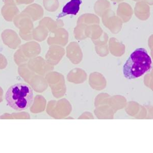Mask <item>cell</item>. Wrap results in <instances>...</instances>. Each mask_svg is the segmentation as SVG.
I'll return each instance as SVG.
<instances>
[{
  "mask_svg": "<svg viewBox=\"0 0 153 153\" xmlns=\"http://www.w3.org/2000/svg\"><path fill=\"white\" fill-rule=\"evenodd\" d=\"M151 58L144 48H138L134 51L123 66V74L126 78L132 80L138 78L152 68Z\"/></svg>",
  "mask_w": 153,
  "mask_h": 153,
  "instance_id": "cell-1",
  "label": "cell"
},
{
  "mask_svg": "<svg viewBox=\"0 0 153 153\" xmlns=\"http://www.w3.org/2000/svg\"><path fill=\"white\" fill-rule=\"evenodd\" d=\"M7 105L16 111H23L31 106L34 101V91L28 84L19 83L11 86L6 93Z\"/></svg>",
  "mask_w": 153,
  "mask_h": 153,
  "instance_id": "cell-2",
  "label": "cell"
},
{
  "mask_svg": "<svg viewBox=\"0 0 153 153\" xmlns=\"http://www.w3.org/2000/svg\"><path fill=\"white\" fill-rule=\"evenodd\" d=\"M82 3V0H71L63 7L62 12L58 16L57 19L69 14L76 16L80 10V6Z\"/></svg>",
  "mask_w": 153,
  "mask_h": 153,
  "instance_id": "cell-3",
  "label": "cell"
}]
</instances>
